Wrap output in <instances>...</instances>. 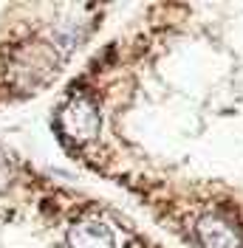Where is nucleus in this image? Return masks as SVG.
<instances>
[{"label":"nucleus","instance_id":"1","mask_svg":"<svg viewBox=\"0 0 243 248\" xmlns=\"http://www.w3.org/2000/svg\"><path fill=\"white\" fill-rule=\"evenodd\" d=\"M57 127H60V133L68 141L91 144V141H96L99 127H102L99 108L93 105L88 96H71L60 108V113H57Z\"/></svg>","mask_w":243,"mask_h":248},{"label":"nucleus","instance_id":"2","mask_svg":"<svg viewBox=\"0 0 243 248\" xmlns=\"http://www.w3.org/2000/svg\"><path fill=\"white\" fill-rule=\"evenodd\" d=\"M195 234L204 248H243V232L232 217L209 212L198 220Z\"/></svg>","mask_w":243,"mask_h":248},{"label":"nucleus","instance_id":"3","mask_svg":"<svg viewBox=\"0 0 243 248\" xmlns=\"http://www.w3.org/2000/svg\"><path fill=\"white\" fill-rule=\"evenodd\" d=\"M68 248H116V237L105 220L85 217L68 232Z\"/></svg>","mask_w":243,"mask_h":248},{"label":"nucleus","instance_id":"4","mask_svg":"<svg viewBox=\"0 0 243 248\" xmlns=\"http://www.w3.org/2000/svg\"><path fill=\"white\" fill-rule=\"evenodd\" d=\"M12 178H15V170H12V161H9V155L0 150V189H6V186L12 184Z\"/></svg>","mask_w":243,"mask_h":248}]
</instances>
